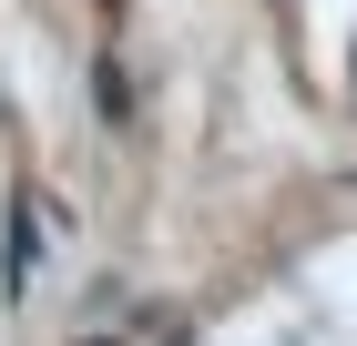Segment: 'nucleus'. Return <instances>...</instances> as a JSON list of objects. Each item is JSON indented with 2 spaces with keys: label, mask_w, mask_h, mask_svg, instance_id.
I'll use <instances>...</instances> for the list:
<instances>
[{
  "label": "nucleus",
  "mask_w": 357,
  "mask_h": 346,
  "mask_svg": "<svg viewBox=\"0 0 357 346\" xmlns=\"http://www.w3.org/2000/svg\"><path fill=\"white\" fill-rule=\"evenodd\" d=\"M31 265H41V224L31 204H10V295H31Z\"/></svg>",
  "instance_id": "1"
}]
</instances>
